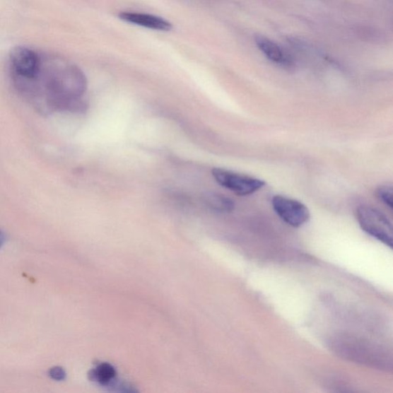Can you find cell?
Here are the masks:
<instances>
[{"mask_svg": "<svg viewBox=\"0 0 393 393\" xmlns=\"http://www.w3.org/2000/svg\"><path fill=\"white\" fill-rule=\"evenodd\" d=\"M87 79L77 66L58 57H42L39 75L21 93L39 112H85Z\"/></svg>", "mask_w": 393, "mask_h": 393, "instance_id": "1", "label": "cell"}, {"mask_svg": "<svg viewBox=\"0 0 393 393\" xmlns=\"http://www.w3.org/2000/svg\"><path fill=\"white\" fill-rule=\"evenodd\" d=\"M41 61L42 57L32 49L18 47L11 51V74L18 91L33 83L37 78Z\"/></svg>", "mask_w": 393, "mask_h": 393, "instance_id": "2", "label": "cell"}, {"mask_svg": "<svg viewBox=\"0 0 393 393\" xmlns=\"http://www.w3.org/2000/svg\"><path fill=\"white\" fill-rule=\"evenodd\" d=\"M356 218L366 234L392 247V225L385 214L368 205H361L357 209Z\"/></svg>", "mask_w": 393, "mask_h": 393, "instance_id": "3", "label": "cell"}, {"mask_svg": "<svg viewBox=\"0 0 393 393\" xmlns=\"http://www.w3.org/2000/svg\"><path fill=\"white\" fill-rule=\"evenodd\" d=\"M212 175L221 186L237 196L253 194L263 189L266 184L264 181L259 178L241 175L224 168H213Z\"/></svg>", "mask_w": 393, "mask_h": 393, "instance_id": "4", "label": "cell"}, {"mask_svg": "<svg viewBox=\"0 0 393 393\" xmlns=\"http://www.w3.org/2000/svg\"><path fill=\"white\" fill-rule=\"evenodd\" d=\"M272 206L279 218L293 228L305 225L310 218V213L305 204L282 195L272 199Z\"/></svg>", "mask_w": 393, "mask_h": 393, "instance_id": "5", "label": "cell"}, {"mask_svg": "<svg viewBox=\"0 0 393 393\" xmlns=\"http://www.w3.org/2000/svg\"><path fill=\"white\" fill-rule=\"evenodd\" d=\"M122 20L136 24L155 30L170 31L172 29L171 23L164 20L163 18L156 16L153 15L123 12L119 14Z\"/></svg>", "mask_w": 393, "mask_h": 393, "instance_id": "6", "label": "cell"}, {"mask_svg": "<svg viewBox=\"0 0 393 393\" xmlns=\"http://www.w3.org/2000/svg\"><path fill=\"white\" fill-rule=\"evenodd\" d=\"M255 42L263 54L276 65L290 67L293 65V59L278 44L264 37H255Z\"/></svg>", "mask_w": 393, "mask_h": 393, "instance_id": "7", "label": "cell"}, {"mask_svg": "<svg viewBox=\"0 0 393 393\" xmlns=\"http://www.w3.org/2000/svg\"><path fill=\"white\" fill-rule=\"evenodd\" d=\"M203 201L213 211L222 213L231 212L235 210L233 201L219 193H207L203 196Z\"/></svg>", "mask_w": 393, "mask_h": 393, "instance_id": "8", "label": "cell"}, {"mask_svg": "<svg viewBox=\"0 0 393 393\" xmlns=\"http://www.w3.org/2000/svg\"><path fill=\"white\" fill-rule=\"evenodd\" d=\"M116 371L109 363H102L88 373V379L93 382L100 383L102 386L109 387L115 380Z\"/></svg>", "mask_w": 393, "mask_h": 393, "instance_id": "9", "label": "cell"}, {"mask_svg": "<svg viewBox=\"0 0 393 393\" xmlns=\"http://www.w3.org/2000/svg\"><path fill=\"white\" fill-rule=\"evenodd\" d=\"M377 194L379 199L390 209L393 208V191L391 184H383L378 187Z\"/></svg>", "mask_w": 393, "mask_h": 393, "instance_id": "10", "label": "cell"}, {"mask_svg": "<svg viewBox=\"0 0 393 393\" xmlns=\"http://www.w3.org/2000/svg\"><path fill=\"white\" fill-rule=\"evenodd\" d=\"M49 377L55 381H64L66 378V373L61 366H54L49 370Z\"/></svg>", "mask_w": 393, "mask_h": 393, "instance_id": "11", "label": "cell"}, {"mask_svg": "<svg viewBox=\"0 0 393 393\" xmlns=\"http://www.w3.org/2000/svg\"><path fill=\"white\" fill-rule=\"evenodd\" d=\"M6 241L5 235L3 233L2 230H0V248H1Z\"/></svg>", "mask_w": 393, "mask_h": 393, "instance_id": "12", "label": "cell"}]
</instances>
